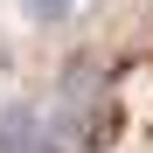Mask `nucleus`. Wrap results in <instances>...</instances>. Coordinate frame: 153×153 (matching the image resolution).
Instances as JSON below:
<instances>
[{"instance_id":"obj_1","label":"nucleus","mask_w":153,"mask_h":153,"mask_svg":"<svg viewBox=\"0 0 153 153\" xmlns=\"http://www.w3.org/2000/svg\"><path fill=\"white\" fill-rule=\"evenodd\" d=\"M49 132H42V111L35 105H7L0 111V153H42Z\"/></svg>"},{"instance_id":"obj_2","label":"nucleus","mask_w":153,"mask_h":153,"mask_svg":"<svg viewBox=\"0 0 153 153\" xmlns=\"http://www.w3.org/2000/svg\"><path fill=\"white\" fill-rule=\"evenodd\" d=\"M21 7H28V21H63L70 0H21Z\"/></svg>"}]
</instances>
